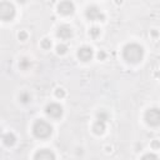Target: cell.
Masks as SVG:
<instances>
[{
    "label": "cell",
    "mask_w": 160,
    "mask_h": 160,
    "mask_svg": "<svg viewBox=\"0 0 160 160\" xmlns=\"http://www.w3.org/2000/svg\"><path fill=\"white\" fill-rule=\"evenodd\" d=\"M41 46L44 48V49H50L51 46V41L49 39H44L43 41H41Z\"/></svg>",
    "instance_id": "16"
},
{
    "label": "cell",
    "mask_w": 160,
    "mask_h": 160,
    "mask_svg": "<svg viewBox=\"0 0 160 160\" xmlns=\"http://www.w3.org/2000/svg\"><path fill=\"white\" fill-rule=\"evenodd\" d=\"M116 4H121V0H116Z\"/></svg>",
    "instance_id": "24"
},
{
    "label": "cell",
    "mask_w": 160,
    "mask_h": 160,
    "mask_svg": "<svg viewBox=\"0 0 160 160\" xmlns=\"http://www.w3.org/2000/svg\"><path fill=\"white\" fill-rule=\"evenodd\" d=\"M85 15L89 20H92V22H101V20L105 19V15L103 14V11L95 5L89 6L85 11Z\"/></svg>",
    "instance_id": "4"
},
{
    "label": "cell",
    "mask_w": 160,
    "mask_h": 160,
    "mask_svg": "<svg viewBox=\"0 0 160 160\" xmlns=\"http://www.w3.org/2000/svg\"><path fill=\"white\" fill-rule=\"evenodd\" d=\"M15 18V6L9 1H0V20L10 22Z\"/></svg>",
    "instance_id": "3"
},
{
    "label": "cell",
    "mask_w": 160,
    "mask_h": 160,
    "mask_svg": "<svg viewBox=\"0 0 160 160\" xmlns=\"http://www.w3.org/2000/svg\"><path fill=\"white\" fill-rule=\"evenodd\" d=\"M26 38H28V34H26L25 31H20V33H19V39H20V40H25Z\"/></svg>",
    "instance_id": "20"
},
{
    "label": "cell",
    "mask_w": 160,
    "mask_h": 160,
    "mask_svg": "<svg viewBox=\"0 0 160 160\" xmlns=\"http://www.w3.org/2000/svg\"><path fill=\"white\" fill-rule=\"evenodd\" d=\"M145 120L149 125L151 127H158L160 124V111L159 109L154 108V109H149L145 114Z\"/></svg>",
    "instance_id": "5"
},
{
    "label": "cell",
    "mask_w": 160,
    "mask_h": 160,
    "mask_svg": "<svg viewBox=\"0 0 160 160\" xmlns=\"http://www.w3.org/2000/svg\"><path fill=\"white\" fill-rule=\"evenodd\" d=\"M93 130H94V133H95V134H103V133H104V130H105V121L98 120V121H96V123L94 124Z\"/></svg>",
    "instance_id": "12"
},
{
    "label": "cell",
    "mask_w": 160,
    "mask_h": 160,
    "mask_svg": "<svg viewBox=\"0 0 160 160\" xmlns=\"http://www.w3.org/2000/svg\"><path fill=\"white\" fill-rule=\"evenodd\" d=\"M74 10H75V6L70 0H63L58 5V11L63 14V15H70V14L74 13Z\"/></svg>",
    "instance_id": "6"
},
{
    "label": "cell",
    "mask_w": 160,
    "mask_h": 160,
    "mask_svg": "<svg viewBox=\"0 0 160 160\" xmlns=\"http://www.w3.org/2000/svg\"><path fill=\"white\" fill-rule=\"evenodd\" d=\"M124 59L129 63H139L144 57V49L139 44H128L124 48Z\"/></svg>",
    "instance_id": "1"
},
{
    "label": "cell",
    "mask_w": 160,
    "mask_h": 160,
    "mask_svg": "<svg viewBox=\"0 0 160 160\" xmlns=\"http://www.w3.org/2000/svg\"><path fill=\"white\" fill-rule=\"evenodd\" d=\"M29 100H30V95L28 93H23L22 95H20V101L22 103H28Z\"/></svg>",
    "instance_id": "17"
},
{
    "label": "cell",
    "mask_w": 160,
    "mask_h": 160,
    "mask_svg": "<svg viewBox=\"0 0 160 160\" xmlns=\"http://www.w3.org/2000/svg\"><path fill=\"white\" fill-rule=\"evenodd\" d=\"M89 34H90V36H93V38H98L100 35V29H99V28H95L94 26V28L90 29Z\"/></svg>",
    "instance_id": "13"
},
{
    "label": "cell",
    "mask_w": 160,
    "mask_h": 160,
    "mask_svg": "<svg viewBox=\"0 0 160 160\" xmlns=\"http://www.w3.org/2000/svg\"><path fill=\"white\" fill-rule=\"evenodd\" d=\"M93 55H94V53H93V49L90 46H83V48H80V49L78 50V58L81 61L92 60Z\"/></svg>",
    "instance_id": "8"
},
{
    "label": "cell",
    "mask_w": 160,
    "mask_h": 160,
    "mask_svg": "<svg viewBox=\"0 0 160 160\" xmlns=\"http://www.w3.org/2000/svg\"><path fill=\"white\" fill-rule=\"evenodd\" d=\"M3 141H4V144L6 145V147H11V145L15 144L16 138H15V135H14L13 133H6L3 136Z\"/></svg>",
    "instance_id": "11"
},
{
    "label": "cell",
    "mask_w": 160,
    "mask_h": 160,
    "mask_svg": "<svg viewBox=\"0 0 160 160\" xmlns=\"http://www.w3.org/2000/svg\"><path fill=\"white\" fill-rule=\"evenodd\" d=\"M0 134H1V129H0Z\"/></svg>",
    "instance_id": "25"
},
{
    "label": "cell",
    "mask_w": 160,
    "mask_h": 160,
    "mask_svg": "<svg viewBox=\"0 0 160 160\" xmlns=\"http://www.w3.org/2000/svg\"><path fill=\"white\" fill-rule=\"evenodd\" d=\"M143 159H154V160H156L158 156L154 155V154H147V155H144V156H143Z\"/></svg>",
    "instance_id": "21"
},
{
    "label": "cell",
    "mask_w": 160,
    "mask_h": 160,
    "mask_svg": "<svg viewBox=\"0 0 160 160\" xmlns=\"http://www.w3.org/2000/svg\"><path fill=\"white\" fill-rule=\"evenodd\" d=\"M98 58H99L100 60H103L104 58H105V53H104V51H99V54H98Z\"/></svg>",
    "instance_id": "22"
},
{
    "label": "cell",
    "mask_w": 160,
    "mask_h": 160,
    "mask_svg": "<svg viewBox=\"0 0 160 160\" xmlns=\"http://www.w3.org/2000/svg\"><path fill=\"white\" fill-rule=\"evenodd\" d=\"M66 51H68V46H66L65 44H60V45H58V48H57V53H58V54L63 55V54H65Z\"/></svg>",
    "instance_id": "14"
},
{
    "label": "cell",
    "mask_w": 160,
    "mask_h": 160,
    "mask_svg": "<svg viewBox=\"0 0 160 160\" xmlns=\"http://www.w3.org/2000/svg\"><path fill=\"white\" fill-rule=\"evenodd\" d=\"M108 119H109V115H108V113H105V111H100V113H98V120L106 121Z\"/></svg>",
    "instance_id": "15"
},
{
    "label": "cell",
    "mask_w": 160,
    "mask_h": 160,
    "mask_svg": "<svg viewBox=\"0 0 160 160\" xmlns=\"http://www.w3.org/2000/svg\"><path fill=\"white\" fill-rule=\"evenodd\" d=\"M35 158L36 160H53V159H55V155H54V153L53 151H50L49 149H41V150H39L36 154H35Z\"/></svg>",
    "instance_id": "9"
},
{
    "label": "cell",
    "mask_w": 160,
    "mask_h": 160,
    "mask_svg": "<svg viewBox=\"0 0 160 160\" xmlns=\"http://www.w3.org/2000/svg\"><path fill=\"white\" fill-rule=\"evenodd\" d=\"M16 1H18V3H22V4H23V3H25V1H26V0H16Z\"/></svg>",
    "instance_id": "23"
},
{
    "label": "cell",
    "mask_w": 160,
    "mask_h": 160,
    "mask_svg": "<svg viewBox=\"0 0 160 160\" xmlns=\"http://www.w3.org/2000/svg\"><path fill=\"white\" fill-rule=\"evenodd\" d=\"M55 94H57L58 98H63V96L65 95V93H64V90H63V89H57V92H55Z\"/></svg>",
    "instance_id": "19"
},
{
    "label": "cell",
    "mask_w": 160,
    "mask_h": 160,
    "mask_svg": "<svg viewBox=\"0 0 160 160\" xmlns=\"http://www.w3.org/2000/svg\"><path fill=\"white\" fill-rule=\"evenodd\" d=\"M45 111L49 116L55 118V119H58V118H60L63 115V108H61V105H59L57 103L49 104V105L45 108Z\"/></svg>",
    "instance_id": "7"
},
{
    "label": "cell",
    "mask_w": 160,
    "mask_h": 160,
    "mask_svg": "<svg viewBox=\"0 0 160 160\" xmlns=\"http://www.w3.org/2000/svg\"><path fill=\"white\" fill-rule=\"evenodd\" d=\"M28 66H30V63L28 59H23L22 61H20V68H23V69H26Z\"/></svg>",
    "instance_id": "18"
},
{
    "label": "cell",
    "mask_w": 160,
    "mask_h": 160,
    "mask_svg": "<svg viewBox=\"0 0 160 160\" xmlns=\"http://www.w3.org/2000/svg\"><path fill=\"white\" fill-rule=\"evenodd\" d=\"M33 133L36 138L39 139H46L49 138L53 133V128L49 123H46L45 120H36L35 124L33 127Z\"/></svg>",
    "instance_id": "2"
},
{
    "label": "cell",
    "mask_w": 160,
    "mask_h": 160,
    "mask_svg": "<svg viewBox=\"0 0 160 160\" xmlns=\"http://www.w3.org/2000/svg\"><path fill=\"white\" fill-rule=\"evenodd\" d=\"M57 35L59 38H61V39H69V38H71V35H73V30H71V28L69 25H61V26H59Z\"/></svg>",
    "instance_id": "10"
}]
</instances>
